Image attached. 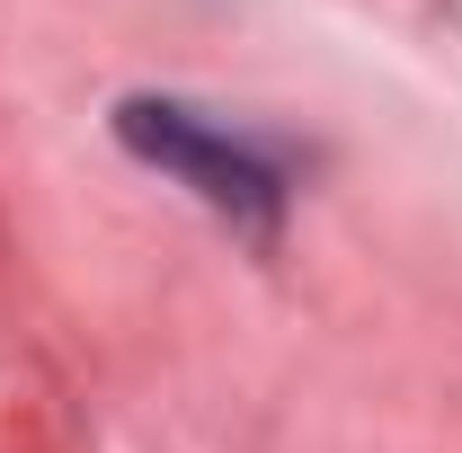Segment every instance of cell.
I'll return each mask as SVG.
<instances>
[{"instance_id": "cell-1", "label": "cell", "mask_w": 462, "mask_h": 453, "mask_svg": "<svg viewBox=\"0 0 462 453\" xmlns=\"http://www.w3.org/2000/svg\"><path fill=\"white\" fill-rule=\"evenodd\" d=\"M116 134H125L152 170H170L187 196H205L231 231L276 240V223H285V205H293V152L276 134L223 125V116L178 107V98H134V107H116Z\"/></svg>"}]
</instances>
